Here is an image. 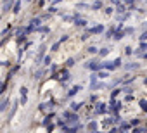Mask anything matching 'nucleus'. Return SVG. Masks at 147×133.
Masks as SVG:
<instances>
[{
  "mask_svg": "<svg viewBox=\"0 0 147 133\" xmlns=\"http://www.w3.org/2000/svg\"><path fill=\"white\" fill-rule=\"evenodd\" d=\"M92 31H94V33H100V31H102V26H97V28H94Z\"/></svg>",
  "mask_w": 147,
  "mask_h": 133,
  "instance_id": "f257e3e1",
  "label": "nucleus"
},
{
  "mask_svg": "<svg viewBox=\"0 0 147 133\" xmlns=\"http://www.w3.org/2000/svg\"><path fill=\"white\" fill-rule=\"evenodd\" d=\"M140 104H142V107H144V109H145V111H147V102H144V100H142V102H140Z\"/></svg>",
  "mask_w": 147,
  "mask_h": 133,
  "instance_id": "f03ea898",
  "label": "nucleus"
}]
</instances>
